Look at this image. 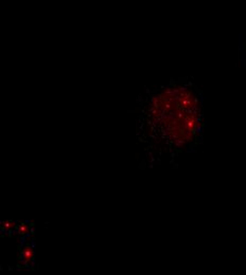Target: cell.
Returning <instances> with one entry per match:
<instances>
[{
    "label": "cell",
    "mask_w": 246,
    "mask_h": 275,
    "mask_svg": "<svg viewBox=\"0 0 246 275\" xmlns=\"http://www.w3.org/2000/svg\"><path fill=\"white\" fill-rule=\"evenodd\" d=\"M204 95L192 78H172L140 100L137 139L149 149L177 156L203 141Z\"/></svg>",
    "instance_id": "obj_1"
},
{
    "label": "cell",
    "mask_w": 246,
    "mask_h": 275,
    "mask_svg": "<svg viewBox=\"0 0 246 275\" xmlns=\"http://www.w3.org/2000/svg\"><path fill=\"white\" fill-rule=\"evenodd\" d=\"M239 50L242 54V62L246 68V35L239 38Z\"/></svg>",
    "instance_id": "obj_2"
},
{
    "label": "cell",
    "mask_w": 246,
    "mask_h": 275,
    "mask_svg": "<svg viewBox=\"0 0 246 275\" xmlns=\"http://www.w3.org/2000/svg\"><path fill=\"white\" fill-rule=\"evenodd\" d=\"M34 257V252L31 247H26L25 249L22 250V259H23V264L28 265L30 264V261L33 259Z\"/></svg>",
    "instance_id": "obj_3"
},
{
    "label": "cell",
    "mask_w": 246,
    "mask_h": 275,
    "mask_svg": "<svg viewBox=\"0 0 246 275\" xmlns=\"http://www.w3.org/2000/svg\"><path fill=\"white\" fill-rule=\"evenodd\" d=\"M2 225L4 226V229H13L15 226V223L13 221H4Z\"/></svg>",
    "instance_id": "obj_4"
},
{
    "label": "cell",
    "mask_w": 246,
    "mask_h": 275,
    "mask_svg": "<svg viewBox=\"0 0 246 275\" xmlns=\"http://www.w3.org/2000/svg\"><path fill=\"white\" fill-rule=\"evenodd\" d=\"M18 231H19V233H20V234H25V233H27V232H28V226L26 224H23V223H21V224L19 225V227H18Z\"/></svg>",
    "instance_id": "obj_5"
}]
</instances>
